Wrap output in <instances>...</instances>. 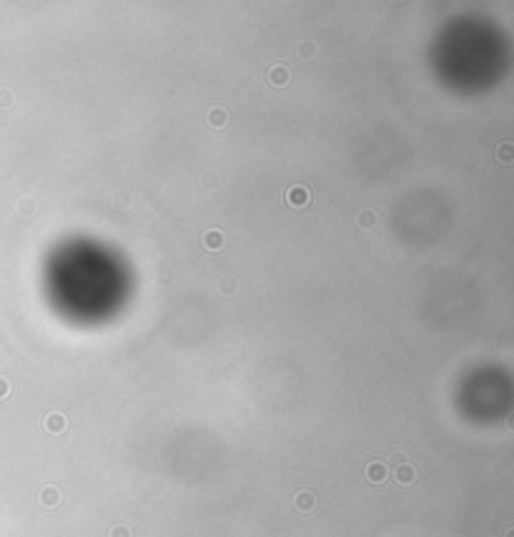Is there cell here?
Returning <instances> with one entry per match:
<instances>
[{"label": "cell", "mask_w": 514, "mask_h": 537, "mask_svg": "<svg viewBox=\"0 0 514 537\" xmlns=\"http://www.w3.org/2000/svg\"><path fill=\"white\" fill-rule=\"evenodd\" d=\"M397 477H399V482H402V484H409V482L414 480V467H409V465H402V467L397 470Z\"/></svg>", "instance_id": "obj_4"}, {"label": "cell", "mask_w": 514, "mask_h": 537, "mask_svg": "<svg viewBox=\"0 0 514 537\" xmlns=\"http://www.w3.org/2000/svg\"><path fill=\"white\" fill-rule=\"evenodd\" d=\"M366 477H369L371 482H381V480L386 477V470H384V465H381V462H374V465H369V470H366Z\"/></svg>", "instance_id": "obj_1"}, {"label": "cell", "mask_w": 514, "mask_h": 537, "mask_svg": "<svg viewBox=\"0 0 514 537\" xmlns=\"http://www.w3.org/2000/svg\"><path fill=\"white\" fill-rule=\"evenodd\" d=\"M46 425H48V430H51V432H60L65 422H63V417H60V414H53V417H48V422H46Z\"/></svg>", "instance_id": "obj_6"}, {"label": "cell", "mask_w": 514, "mask_h": 537, "mask_svg": "<svg viewBox=\"0 0 514 537\" xmlns=\"http://www.w3.org/2000/svg\"><path fill=\"white\" fill-rule=\"evenodd\" d=\"M208 121H211V123H216V126H221V123H223V110H211Z\"/></svg>", "instance_id": "obj_8"}, {"label": "cell", "mask_w": 514, "mask_h": 537, "mask_svg": "<svg viewBox=\"0 0 514 537\" xmlns=\"http://www.w3.org/2000/svg\"><path fill=\"white\" fill-rule=\"evenodd\" d=\"M311 505H313V497H311L308 492H301V494L296 497V507H299L301 512H306V510H311Z\"/></svg>", "instance_id": "obj_5"}, {"label": "cell", "mask_w": 514, "mask_h": 537, "mask_svg": "<svg viewBox=\"0 0 514 537\" xmlns=\"http://www.w3.org/2000/svg\"><path fill=\"white\" fill-rule=\"evenodd\" d=\"M58 500H60L58 489H53V487H46V489H43V505H46V507H55Z\"/></svg>", "instance_id": "obj_3"}, {"label": "cell", "mask_w": 514, "mask_h": 537, "mask_svg": "<svg viewBox=\"0 0 514 537\" xmlns=\"http://www.w3.org/2000/svg\"><path fill=\"white\" fill-rule=\"evenodd\" d=\"M206 244H208V246H221V236H218V231H211V234L206 236Z\"/></svg>", "instance_id": "obj_9"}, {"label": "cell", "mask_w": 514, "mask_h": 537, "mask_svg": "<svg viewBox=\"0 0 514 537\" xmlns=\"http://www.w3.org/2000/svg\"><path fill=\"white\" fill-rule=\"evenodd\" d=\"M110 537H128V530L126 527H115L113 532H110Z\"/></svg>", "instance_id": "obj_10"}, {"label": "cell", "mask_w": 514, "mask_h": 537, "mask_svg": "<svg viewBox=\"0 0 514 537\" xmlns=\"http://www.w3.org/2000/svg\"><path fill=\"white\" fill-rule=\"evenodd\" d=\"M271 81H276V83H284V81H286V70H284L281 65H279V68H273V70H271Z\"/></svg>", "instance_id": "obj_7"}, {"label": "cell", "mask_w": 514, "mask_h": 537, "mask_svg": "<svg viewBox=\"0 0 514 537\" xmlns=\"http://www.w3.org/2000/svg\"><path fill=\"white\" fill-rule=\"evenodd\" d=\"M308 201V194H306V188H291L289 191V204H296V206H301V204H306Z\"/></svg>", "instance_id": "obj_2"}]
</instances>
